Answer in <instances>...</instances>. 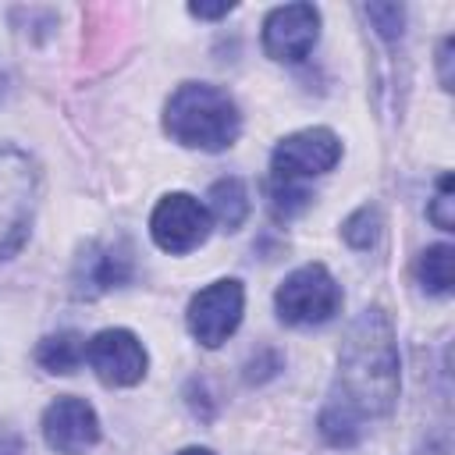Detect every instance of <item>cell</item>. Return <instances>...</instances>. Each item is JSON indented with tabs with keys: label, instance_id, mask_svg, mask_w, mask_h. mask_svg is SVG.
<instances>
[{
	"label": "cell",
	"instance_id": "8fae6325",
	"mask_svg": "<svg viewBox=\"0 0 455 455\" xmlns=\"http://www.w3.org/2000/svg\"><path fill=\"white\" fill-rule=\"evenodd\" d=\"M43 441L57 455H85L100 444V416L78 395H60L43 409Z\"/></svg>",
	"mask_w": 455,
	"mask_h": 455
},
{
	"label": "cell",
	"instance_id": "277c9868",
	"mask_svg": "<svg viewBox=\"0 0 455 455\" xmlns=\"http://www.w3.org/2000/svg\"><path fill=\"white\" fill-rule=\"evenodd\" d=\"M277 320L288 327H320L341 309V284L323 263L295 267L274 291Z\"/></svg>",
	"mask_w": 455,
	"mask_h": 455
},
{
	"label": "cell",
	"instance_id": "5b68a950",
	"mask_svg": "<svg viewBox=\"0 0 455 455\" xmlns=\"http://www.w3.org/2000/svg\"><path fill=\"white\" fill-rule=\"evenodd\" d=\"M341 160V139L316 124V128H299L284 135L274 153H270V185L274 188H306L309 178H320L334 171Z\"/></svg>",
	"mask_w": 455,
	"mask_h": 455
},
{
	"label": "cell",
	"instance_id": "9a60e30c",
	"mask_svg": "<svg viewBox=\"0 0 455 455\" xmlns=\"http://www.w3.org/2000/svg\"><path fill=\"white\" fill-rule=\"evenodd\" d=\"M341 238L352 245V249H373L377 238H380V210L373 203H363L359 210H352L341 224Z\"/></svg>",
	"mask_w": 455,
	"mask_h": 455
},
{
	"label": "cell",
	"instance_id": "ffe728a7",
	"mask_svg": "<svg viewBox=\"0 0 455 455\" xmlns=\"http://www.w3.org/2000/svg\"><path fill=\"white\" fill-rule=\"evenodd\" d=\"M0 455H21V437L18 434H0Z\"/></svg>",
	"mask_w": 455,
	"mask_h": 455
},
{
	"label": "cell",
	"instance_id": "52a82bcc",
	"mask_svg": "<svg viewBox=\"0 0 455 455\" xmlns=\"http://www.w3.org/2000/svg\"><path fill=\"white\" fill-rule=\"evenodd\" d=\"M85 359L100 384L107 387H135L146 377L149 355L135 331L128 327H103L85 341Z\"/></svg>",
	"mask_w": 455,
	"mask_h": 455
},
{
	"label": "cell",
	"instance_id": "8992f818",
	"mask_svg": "<svg viewBox=\"0 0 455 455\" xmlns=\"http://www.w3.org/2000/svg\"><path fill=\"white\" fill-rule=\"evenodd\" d=\"M242 313H245V288H242V281L220 277V281L199 288L188 299L185 323H188V334L203 348H217V345H224L238 331Z\"/></svg>",
	"mask_w": 455,
	"mask_h": 455
},
{
	"label": "cell",
	"instance_id": "30bf717a",
	"mask_svg": "<svg viewBox=\"0 0 455 455\" xmlns=\"http://www.w3.org/2000/svg\"><path fill=\"white\" fill-rule=\"evenodd\" d=\"M135 274V252L124 238H114V242H85L78 259H75V270H71V284H75V295L78 299H100L121 284H128Z\"/></svg>",
	"mask_w": 455,
	"mask_h": 455
},
{
	"label": "cell",
	"instance_id": "2e32d148",
	"mask_svg": "<svg viewBox=\"0 0 455 455\" xmlns=\"http://www.w3.org/2000/svg\"><path fill=\"white\" fill-rule=\"evenodd\" d=\"M363 14L377 25V36L395 43L402 36V25H405V7L402 4H366Z\"/></svg>",
	"mask_w": 455,
	"mask_h": 455
},
{
	"label": "cell",
	"instance_id": "44dd1931",
	"mask_svg": "<svg viewBox=\"0 0 455 455\" xmlns=\"http://www.w3.org/2000/svg\"><path fill=\"white\" fill-rule=\"evenodd\" d=\"M178 455H213L210 448H199V444H192V448H181Z\"/></svg>",
	"mask_w": 455,
	"mask_h": 455
},
{
	"label": "cell",
	"instance_id": "7a4b0ae2",
	"mask_svg": "<svg viewBox=\"0 0 455 455\" xmlns=\"http://www.w3.org/2000/svg\"><path fill=\"white\" fill-rule=\"evenodd\" d=\"M164 132L185 149L220 153L235 146L242 114L224 89L210 82H181L164 103Z\"/></svg>",
	"mask_w": 455,
	"mask_h": 455
},
{
	"label": "cell",
	"instance_id": "ba28073f",
	"mask_svg": "<svg viewBox=\"0 0 455 455\" xmlns=\"http://www.w3.org/2000/svg\"><path fill=\"white\" fill-rule=\"evenodd\" d=\"M149 235L164 252L185 256L210 238V213L196 196L167 192L149 213Z\"/></svg>",
	"mask_w": 455,
	"mask_h": 455
},
{
	"label": "cell",
	"instance_id": "7402d4cb",
	"mask_svg": "<svg viewBox=\"0 0 455 455\" xmlns=\"http://www.w3.org/2000/svg\"><path fill=\"white\" fill-rule=\"evenodd\" d=\"M4 82H7V78H4V75H0V96H4Z\"/></svg>",
	"mask_w": 455,
	"mask_h": 455
},
{
	"label": "cell",
	"instance_id": "5bb4252c",
	"mask_svg": "<svg viewBox=\"0 0 455 455\" xmlns=\"http://www.w3.org/2000/svg\"><path fill=\"white\" fill-rule=\"evenodd\" d=\"M451 263H455V249L448 242L427 245L419 252V259H416V281L423 284V291H430L437 299H448L451 295V281H455Z\"/></svg>",
	"mask_w": 455,
	"mask_h": 455
},
{
	"label": "cell",
	"instance_id": "7c38bea8",
	"mask_svg": "<svg viewBox=\"0 0 455 455\" xmlns=\"http://www.w3.org/2000/svg\"><path fill=\"white\" fill-rule=\"evenodd\" d=\"M206 213H213V220L224 231H238L242 220L249 217V192L242 178H217L206 192Z\"/></svg>",
	"mask_w": 455,
	"mask_h": 455
},
{
	"label": "cell",
	"instance_id": "3957f363",
	"mask_svg": "<svg viewBox=\"0 0 455 455\" xmlns=\"http://www.w3.org/2000/svg\"><path fill=\"white\" fill-rule=\"evenodd\" d=\"M36 203H39L36 164L28 160V153L14 146H0V263L25 245L32 231Z\"/></svg>",
	"mask_w": 455,
	"mask_h": 455
},
{
	"label": "cell",
	"instance_id": "d6986e66",
	"mask_svg": "<svg viewBox=\"0 0 455 455\" xmlns=\"http://www.w3.org/2000/svg\"><path fill=\"white\" fill-rule=\"evenodd\" d=\"M437 68H441V85L451 89V75H448V68H451V36H444L441 46H437Z\"/></svg>",
	"mask_w": 455,
	"mask_h": 455
},
{
	"label": "cell",
	"instance_id": "9c48e42d",
	"mask_svg": "<svg viewBox=\"0 0 455 455\" xmlns=\"http://www.w3.org/2000/svg\"><path fill=\"white\" fill-rule=\"evenodd\" d=\"M320 39V11L313 4H284L263 18V53L277 64H299Z\"/></svg>",
	"mask_w": 455,
	"mask_h": 455
},
{
	"label": "cell",
	"instance_id": "e0dca14e",
	"mask_svg": "<svg viewBox=\"0 0 455 455\" xmlns=\"http://www.w3.org/2000/svg\"><path fill=\"white\" fill-rule=\"evenodd\" d=\"M451 174H441L437 178V196L430 199V210H427V217L441 228V231H451V224H455V217H451Z\"/></svg>",
	"mask_w": 455,
	"mask_h": 455
},
{
	"label": "cell",
	"instance_id": "6da1fadb",
	"mask_svg": "<svg viewBox=\"0 0 455 455\" xmlns=\"http://www.w3.org/2000/svg\"><path fill=\"white\" fill-rule=\"evenodd\" d=\"M398 391L402 363L395 327L380 306H370L345 331L338 373L316 419L320 437L331 448H355L366 434V423L391 416Z\"/></svg>",
	"mask_w": 455,
	"mask_h": 455
},
{
	"label": "cell",
	"instance_id": "ac0fdd59",
	"mask_svg": "<svg viewBox=\"0 0 455 455\" xmlns=\"http://www.w3.org/2000/svg\"><path fill=\"white\" fill-rule=\"evenodd\" d=\"M231 11H235V4H188L192 18H224Z\"/></svg>",
	"mask_w": 455,
	"mask_h": 455
},
{
	"label": "cell",
	"instance_id": "4fadbf2b",
	"mask_svg": "<svg viewBox=\"0 0 455 455\" xmlns=\"http://www.w3.org/2000/svg\"><path fill=\"white\" fill-rule=\"evenodd\" d=\"M82 359H85V338L78 331H57L36 345V363L46 373H75Z\"/></svg>",
	"mask_w": 455,
	"mask_h": 455
}]
</instances>
